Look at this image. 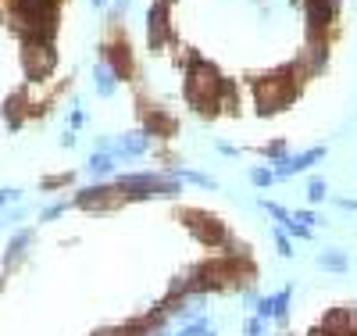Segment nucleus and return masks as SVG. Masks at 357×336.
I'll list each match as a JSON object with an SVG mask.
<instances>
[{"label":"nucleus","instance_id":"obj_20","mask_svg":"<svg viewBox=\"0 0 357 336\" xmlns=\"http://www.w3.org/2000/svg\"><path fill=\"white\" fill-rule=\"evenodd\" d=\"M175 336H215V326L200 319V322H190V326H182Z\"/></svg>","mask_w":357,"mask_h":336},{"label":"nucleus","instance_id":"obj_9","mask_svg":"<svg viewBox=\"0 0 357 336\" xmlns=\"http://www.w3.org/2000/svg\"><path fill=\"white\" fill-rule=\"evenodd\" d=\"M336 15V0H307V29H311V39L318 36Z\"/></svg>","mask_w":357,"mask_h":336},{"label":"nucleus","instance_id":"obj_10","mask_svg":"<svg viewBox=\"0 0 357 336\" xmlns=\"http://www.w3.org/2000/svg\"><path fill=\"white\" fill-rule=\"evenodd\" d=\"M318 158H325V147H311V151H304V154H297V158H279L276 176H297V172H304V168L314 165Z\"/></svg>","mask_w":357,"mask_h":336},{"label":"nucleus","instance_id":"obj_23","mask_svg":"<svg viewBox=\"0 0 357 336\" xmlns=\"http://www.w3.org/2000/svg\"><path fill=\"white\" fill-rule=\"evenodd\" d=\"M264 212H268V215H271V218H279V222H282V225H286V222H289V218H293V215H289V212H282V207H279V204H268V200H264Z\"/></svg>","mask_w":357,"mask_h":336},{"label":"nucleus","instance_id":"obj_13","mask_svg":"<svg viewBox=\"0 0 357 336\" xmlns=\"http://www.w3.org/2000/svg\"><path fill=\"white\" fill-rule=\"evenodd\" d=\"M146 143H151V136H146V133H125V136L115 140V154H122V158H139V154L146 151Z\"/></svg>","mask_w":357,"mask_h":336},{"label":"nucleus","instance_id":"obj_27","mask_svg":"<svg viewBox=\"0 0 357 336\" xmlns=\"http://www.w3.org/2000/svg\"><path fill=\"white\" fill-rule=\"evenodd\" d=\"M247 336H261V319H250L247 322Z\"/></svg>","mask_w":357,"mask_h":336},{"label":"nucleus","instance_id":"obj_28","mask_svg":"<svg viewBox=\"0 0 357 336\" xmlns=\"http://www.w3.org/2000/svg\"><path fill=\"white\" fill-rule=\"evenodd\" d=\"M18 197V190H0V207H4L8 200H15Z\"/></svg>","mask_w":357,"mask_h":336},{"label":"nucleus","instance_id":"obj_11","mask_svg":"<svg viewBox=\"0 0 357 336\" xmlns=\"http://www.w3.org/2000/svg\"><path fill=\"white\" fill-rule=\"evenodd\" d=\"M50 65H54L50 47H47V44H29V50H26V68H29V75H36V79L47 75Z\"/></svg>","mask_w":357,"mask_h":336},{"label":"nucleus","instance_id":"obj_4","mask_svg":"<svg viewBox=\"0 0 357 336\" xmlns=\"http://www.w3.org/2000/svg\"><path fill=\"white\" fill-rule=\"evenodd\" d=\"M182 218H186L190 233H193L200 243H207V247H233V240H229V233H225V225H222L215 215H204V212H186Z\"/></svg>","mask_w":357,"mask_h":336},{"label":"nucleus","instance_id":"obj_5","mask_svg":"<svg viewBox=\"0 0 357 336\" xmlns=\"http://www.w3.org/2000/svg\"><path fill=\"white\" fill-rule=\"evenodd\" d=\"M75 204L79 207H93V212H108V207L125 204V197H122L118 186H86V190H79Z\"/></svg>","mask_w":357,"mask_h":336},{"label":"nucleus","instance_id":"obj_8","mask_svg":"<svg viewBox=\"0 0 357 336\" xmlns=\"http://www.w3.org/2000/svg\"><path fill=\"white\" fill-rule=\"evenodd\" d=\"M322 329L329 336H357V315L350 308H340V311H329Z\"/></svg>","mask_w":357,"mask_h":336},{"label":"nucleus","instance_id":"obj_16","mask_svg":"<svg viewBox=\"0 0 357 336\" xmlns=\"http://www.w3.org/2000/svg\"><path fill=\"white\" fill-rule=\"evenodd\" d=\"M168 176H172V179H186V183H197V186H204V190H215V179L204 176V172H190V168H172Z\"/></svg>","mask_w":357,"mask_h":336},{"label":"nucleus","instance_id":"obj_1","mask_svg":"<svg viewBox=\"0 0 357 336\" xmlns=\"http://www.w3.org/2000/svg\"><path fill=\"white\" fill-rule=\"evenodd\" d=\"M225 86V79L215 72V65H207L204 57L190 54V61H186V97H190V104L200 111V115H218V93Z\"/></svg>","mask_w":357,"mask_h":336},{"label":"nucleus","instance_id":"obj_18","mask_svg":"<svg viewBox=\"0 0 357 336\" xmlns=\"http://www.w3.org/2000/svg\"><path fill=\"white\" fill-rule=\"evenodd\" d=\"M97 93H100V97H111V93H115V72L104 65V61L97 65Z\"/></svg>","mask_w":357,"mask_h":336},{"label":"nucleus","instance_id":"obj_6","mask_svg":"<svg viewBox=\"0 0 357 336\" xmlns=\"http://www.w3.org/2000/svg\"><path fill=\"white\" fill-rule=\"evenodd\" d=\"M104 65L115 72V79H129L133 75V50L125 39H111L104 44Z\"/></svg>","mask_w":357,"mask_h":336},{"label":"nucleus","instance_id":"obj_19","mask_svg":"<svg viewBox=\"0 0 357 336\" xmlns=\"http://www.w3.org/2000/svg\"><path fill=\"white\" fill-rule=\"evenodd\" d=\"M318 265L329 268V272H347V254H343V250H322Z\"/></svg>","mask_w":357,"mask_h":336},{"label":"nucleus","instance_id":"obj_25","mask_svg":"<svg viewBox=\"0 0 357 336\" xmlns=\"http://www.w3.org/2000/svg\"><path fill=\"white\" fill-rule=\"evenodd\" d=\"M276 247H279V254H282V258H289V254H293V247H289V240H286L282 233L276 236Z\"/></svg>","mask_w":357,"mask_h":336},{"label":"nucleus","instance_id":"obj_14","mask_svg":"<svg viewBox=\"0 0 357 336\" xmlns=\"http://www.w3.org/2000/svg\"><path fill=\"white\" fill-rule=\"evenodd\" d=\"M32 243V229H22V233H15V240L8 243V250H4V261L8 265H15L18 258H22L26 254V247Z\"/></svg>","mask_w":357,"mask_h":336},{"label":"nucleus","instance_id":"obj_22","mask_svg":"<svg viewBox=\"0 0 357 336\" xmlns=\"http://www.w3.org/2000/svg\"><path fill=\"white\" fill-rule=\"evenodd\" d=\"M271 179H276V176H271L268 168H254V172H250V183H254V186H268Z\"/></svg>","mask_w":357,"mask_h":336},{"label":"nucleus","instance_id":"obj_2","mask_svg":"<svg viewBox=\"0 0 357 336\" xmlns=\"http://www.w3.org/2000/svg\"><path fill=\"white\" fill-rule=\"evenodd\" d=\"M118 190L125 200H151V197H179L182 194V186L179 179L172 176H161V172H133V176H122L118 183Z\"/></svg>","mask_w":357,"mask_h":336},{"label":"nucleus","instance_id":"obj_29","mask_svg":"<svg viewBox=\"0 0 357 336\" xmlns=\"http://www.w3.org/2000/svg\"><path fill=\"white\" fill-rule=\"evenodd\" d=\"M93 4H97V8H100V4H104V0H93Z\"/></svg>","mask_w":357,"mask_h":336},{"label":"nucleus","instance_id":"obj_26","mask_svg":"<svg viewBox=\"0 0 357 336\" xmlns=\"http://www.w3.org/2000/svg\"><path fill=\"white\" fill-rule=\"evenodd\" d=\"M293 222H300V225H314V215H311V212H297V215H293Z\"/></svg>","mask_w":357,"mask_h":336},{"label":"nucleus","instance_id":"obj_21","mask_svg":"<svg viewBox=\"0 0 357 336\" xmlns=\"http://www.w3.org/2000/svg\"><path fill=\"white\" fill-rule=\"evenodd\" d=\"M307 197H311L314 204L325 200V183H322V179H311V183H307Z\"/></svg>","mask_w":357,"mask_h":336},{"label":"nucleus","instance_id":"obj_3","mask_svg":"<svg viewBox=\"0 0 357 336\" xmlns=\"http://www.w3.org/2000/svg\"><path fill=\"white\" fill-rule=\"evenodd\" d=\"M254 97H258L261 115H276V111L286 108L293 97H297V82H293L289 75H268V79H261L254 86Z\"/></svg>","mask_w":357,"mask_h":336},{"label":"nucleus","instance_id":"obj_12","mask_svg":"<svg viewBox=\"0 0 357 336\" xmlns=\"http://www.w3.org/2000/svg\"><path fill=\"white\" fill-rule=\"evenodd\" d=\"M289 297H293V290L286 286V290L276 293V297L258 301V319H286V304H289Z\"/></svg>","mask_w":357,"mask_h":336},{"label":"nucleus","instance_id":"obj_24","mask_svg":"<svg viewBox=\"0 0 357 336\" xmlns=\"http://www.w3.org/2000/svg\"><path fill=\"white\" fill-rule=\"evenodd\" d=\"M65 207H68L65 200H57V204H50L47 212H44V222H50V218H57V215H65Z\"/></svg>","mask_w":357,"mask_h":336},{"label":"nucleus","instance_id":"obj_17","mask_svg":"<svg viewBox=\"0 0 357 336\" xmlns=\"http://www.w3.org/2000/svg\"><path fill=\"white\" fill-rule=\"evenodd\" d=\"M172 133V118L161 115V111H151V118H146V136H164Z\"/></svg>","mask_w":357,"mask_h":336},{"label":"nucleus","instance_id":"obj_15","mask_svg":"<svg viewBox=\"0 0 357 336\" xmlns=\"http://www.w3.org/2000/svg\"><path fill=\"white\" fill-rule=\"evenodd\" d=\"M90 176H111L115 172V154H108V151H100V154H93L90 158Z\"/></svg>","mask_w":357,"mask_h":336},{"label":"nucleus","instance_id":"obj_7","mask_svg":"<svg viewBox=\"0 0 357 336\" xmlns=\"http://www.w3.org/2000/svg\"><path fill=\"white\" fill-rule=\"evenodd\" d=\"M146 36H151V47H161L168 36V0H154L151 15H146Z\"/></svg>","mask_w":357,"mask_h":336}]
</instances>
